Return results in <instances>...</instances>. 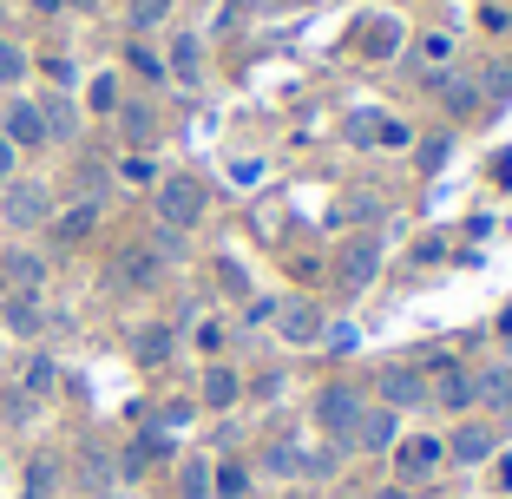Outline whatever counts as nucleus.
<instances>
[{"label":"nucleus","mask_w":512,"mask_h":499,"mask_svg":"<svg viewBox=\"0 0 512 499\" xmlns=\"http://www.w3.org/2000/svg\"><path fill=\"white\" fill-rule=\"evenodd\" d=\"M0 224L7 230H40L53 224V204H46V184H0Z\"/></svg>","instance_id":"nucleus-1"},{"label":"nucleus","mask_w":512,"mask_h":499,"mask_svg":"<svg viewBox=\"0 0 512 499\" xmlns=\"http://www.w3.org/2000/svg\"><path fill=\"white\" fill-rule=\"evenodd\" d=\"M158 217H165V230H191L197 217H204V184L197 178H165L158 184Z\"/></svg>","instance_id":"nucleus-2"},{"label":"nucleus","mask_w":512,"mask_h":499,"mask_svg":"<svg viewBox=\"0 0 512 499\" xmlns=\"http://www.w3.org/2000/svg\"><path fill=\"white\" fill-rule=\"evenodd\" d=\"M322 427H329L335 440H355V427H362V401L348 388H329L322 394Z\"/></svg>","instance_id":"nucleus-3"},{"label":"nucleus","mask_w":512,"mask_h":499,"mask_svg":"<svg viewBox=\"0 0 512 499\" xmlns=\"http://www.w3.org/2000/svg\"><path fill=\"white\" fill-rule=\"evenodd\" d=\"M0 132L14 138L20 152H33V145H46V125H40V99H14V106H7V125H0Z\"/></svg>","instance_id":"nucleus-4"},{"label":"nucleus","mask_w":512,"mask_h":499,"mask_svg":"<svg viewBox=\"0 0 512 499\" xmlns=\"http://www.w3.org/2000/svg\"><path fill=\"white\" fill-rule=\"evenodd\" d=\"M40 125H46V145H73L79 138V112L66 92H53V99H40Z\"/></svg>","instance_id":"nucleus-5"},{"label":"nucleus","mask_w":512,"mask_h":499,"mask_svg":"<svg viewBox=\"0 0 512 499\" xmlns=\"http://www.w3.org/2000/svg\"><path fill=\"white\" fill-rule=\"evenodd\" d=\"M0 276H7V289H33V296H40L46 257H33V250H7V257H0Z\"/></svg>","instance_id":"nucleus-6"},{"label":"nucleus","mask_w":512,"mask_h":499,"mask_svg":"<svg viewBox=\"0 0 512 499\" xmlns=\"http://www.w3.org/2000/svg\"><path fill=\"white\" fill-rule=\"evenodd\" d=\"M381 394H388V408H421L427 381H421V368H388V375H381Z\"/></svg>","instance_id":"nucleus-7"},{"label":"nucleus","mask_w":512,"mask_h":499,"mask_svg":"<svg viewBox=\"0 0 512 499\" xmlns=\"http://www.w3.org/2000/svg\"><path fill=\"white\" fill-rule=\"evenodd\" d=\"M447 454L460 460V467H486V460H493V434H486V427H460V434L447 440Z\"/></svg>","instance_id":"nucleus-8"},{"label":"nucleus","mask_w":512,"mask_h":499,"mask_svg":"<svg viewBox=\"0 0 512 499\" xmlns=\"http://www.w3.org/2000/svg\"><path fill=\"white\" fill-rule=\"evenodd\" d=\"M40 296H33V289H14V296H7V329L14 335H40Z\"/></svg>","instance_id":"nucleus-9"},{"label":"nucleus","mask_w":512,"mask_h":499,"mask_svg":"<svg viewBox=\"0 0 512 499\" xmlns=\"http://www.w3.org/2000/svg\"><path fill=\"white\" fill-rule=\"evenodd\" d=\"M440 454H447L440 440H407V447H401V473H414V480H421V473L440 467Z\"/></svg>","instance_id":"nucleus-10"},{"label":"nucleus","mask_w":512,"mask_h":499,"mask_svg":"<svg viewBox=\"0 0 512 499\" xmlns=\"http://www.w3.org/2000/svg\"><path fill=\"white\" fill-rule=\"evenodd\" d=\"M375 263H381L375 243H355V250H348V263H342V283H348V289H362L368 276H375Z\"/></svg>","instance_id":"nucleus-11"},{"label":"nucleus","mask_w":512,"mask_h":499,"mask_svg":"<svg viewBox=\"0 0 512 499\" xmlns=\"http://www.w3.org/2000/svg\"><path fill=\"white\" fill-rule=\"evenodd\" d=\"M434 394L447 401V408H473V401H480V388H473V375H460V368H447Z\"/></svg>","instance_id":"nucleus-12"},{"label":"nucleus","mask_w":512,"mask_h":499,"mask_svg":"<svg viewBox=\"0 0 512 499\" xmlns=\"http://www.w3.org/2000/svg\"><path fill=\"white\" fill-rule=\"evenodd\" d=\"M283 335H289V342H316V335H322L316 309H309V303H289L283 309Z\"/></svg>","instance_id":"nucleus-13"},{"label":"nucleus","mask_w":512,"mask_h":499,"mask_svg":"<svg viewBox=\"0 0 512 499\" xmlns=\"http://www.w3.org/2000/svg\"><path fill=\"white\" fill-rule=\"evenodd\" d=\"M473 388H480V401H493L499 414L512 408V368H486V375L473 381Z\"/></svg>","instance_id":"nucleus-14"},{"label":"nucleus","mask_w":512,"mask_h":499,"mask_svg":"<svg viewBox=\"0 0 512 499\" xmlns=\"http://www.w3.org/2000/svg\"><path fill=\"white\" fill-rule=\"evenodd\" d=\"M92 224H99V204H73V211H66L60 224H53V237H66V243H73V237H86Z\"/></svg>","instance_id":"nucleus-15"},{"label":"nucleus","mask_w":512,"mask_h":499,"mask_svg":"<svg viewBox=\"0 0 512 499\" xmlns=\"http://www.w3.org/2000/svg\"><path fill=\"white\" fill-rule=\"evenodd\" d=\"M60 493V467L53 460H33V473H27V499H53Z\"/></svg>","instance_id":"nucleus-16"},{"label":"nucleus","mask_w":512,"mask_h":499,"mask_svg":"<svg viewBox=\"0 0 512 499\" xmlns=\"http://www.w3.org/2000/svg\"><path fill=\"white\" fill-rule=\"evenodd\" d=\"M355 440H362V447H388V440H394V414H362Z\"/></svg>","instance_id":"nucleus-17"},{"label":"nucleus","mask_w":512,"mask_h":499,"mask_svg":"<svg viewBox=\"0 0 512 499\" xmlns=\"http://www.w3.org/2000/svg\"><path fill=\"white\" fill-rule=\"evenodd\" d=\"M20 79H27V53L14 40H0V86H20Z\"/></svg>","instance_id":"nucleus-18"},{"label":"nucleus","mask_w":512,"mask_h":499,"mask_svg":"<svg viewBox=\"0 0 512 499\" xmlns=\"http://www.w3.org/2000/svg\"><path fill=\"white\" fill-rule=\"evenodd\" d=\"M440 99H447L453 112H473V106H480V92H473V79H440Z\"/></svg>","instance_id":"nucleus-19"},{"label":"nucleus","mask_w":512,"mask_h":499,"mask_svg":"<svg viewBox=\"0 0 512 499\" xmlns=\"http://www.w3.org/2000/svg\"><path fill=\"white\" fill-rule=\"evenodd\" d=\"M171 355V335L165 329H138V362H165Z\"/></svg>","instance_id":"nucleus-20"},{"label":"nucleus","mask_w":512,"mask_h":499,"mask_svg":"<svg viewBox=\"0 0 512 499\" xmlns=\"http://www.w3.org/2000/svg\"><path fill=\"white\" fill-rule=\"evenodd\" d=\"M0 408H7V421H33V408H40V401H33L27 388H7V394H0Z\"/></svg>","instance_id":"nucleus-21"},{"label":"nucleus","mask_w":512,"mask_h":499,"mask_svg":"<svg viewBox=\"0 0 512 499\" xmlns=\"http://www.w3.org/2000/svg\"><path fill=\"white\" fill-rule=\"evenodd\" d=\"M230 394H237V381H230V368H211V381H204V401H211V408H224Z\"/></svg>","instance_id":"nucleus-22"},{"label":"nucleus","mask_w":512,"mask_h":499,"mask_svg":"<svg viewBox=\"0 0 512 499\" xmlns=\"http://www.w3.org/2000/svg\"><path fill=\"white\" fill-rule=\"evenodd\" d=\"M92 106H99V112H119V79H112V73L92 79Z\"/></svg>","instance_id":"nucleus-23"},{"label":"nucleus","mask_w":512,"mask_h":499,"mask_svg":"<svg viewBox=\"0 0 512 499\" xmlns=\"http://www.w3.org/2000/svg\"><path fill=\"white\" fill-rule=\"evenodd\" d=\"M53 381H60V375H53V362H33L27 368V394H33V401H40V394H53Z\"/></svg>","instance_id":"nucleus-24"},{"label":"nucleus","mask_w":512,"mask_h":499,"mask_svg":"<svg viewBox=\"0 0 512 499\" xmlns=\"http://www.w3.org/2000/svg\"><path fill=\"white\" fill-rule=\"evenodd\" d=\"M171 73H184V79L197 73V40H178V46H171Z\"/></svg>","instance_id":"nucleus-25"},{"label":"nucleus","mask_w":512,"mask_h":499,"mask_svg":"<svg viewBox=\"0 0 512 499\" xmlns=\"http://www.w3.org/2000/svg\"><path fill=\"white\" fill-rule=\"evenodd\" d=\"M165 7H171V0H132V20H138V27H158Z\"/></svg>","instance_id":"nucleus-26"},{"label":"nucleus","mask_w":512,"mask_h":499,"mask_svg":"<svg viewBox=\"0 0 512 499\" xmlns=\"http://www.w3.org/2000/svg\"><path fill=\"white\" fill-rule=\"evenodd\" d=\"M14 171H20V145L0 132V184H14Z\"/></svg>","instance_id":"nucleus-27"},{"label":"nucleus","mask_w":512,"mask_h":499,"mask_svg":"<svg viewBox=\"0 0 512 499\" xmlns=\"http://www.w3.org/2000/svg\"><path fill=\"white\" fill-rule=\"evenodd\" d=\"M375 132H381V119H375V112H355V119H348V138H355V145H368Z\"/></svg>","instance_id":"nucleus-28"},{"label":"nucleus","mask_w":512,"mask_h":499,"mask_svg":"<svg viewBox=\"0 0 512 499\" xmlns=\"http://www.w3.org/2000/svg\"><path fill=\"white\" fill-rule=\"evenodd\" d=\"M447 53H453V40H447V33H427V40H421V60H427V66H440Z\"/></svg>","instance_id":"nucleus-29"},{"label":"nucleus","mask_w":512,"mask_h":499,"mask_svg":"<svg viewBox=\"0 0 512 499\" xmlns=\"http://www.w3.org/2000/svg\"><path fill=\"white\" fill-rule=\"evenodd\" d=\"M125 132L145 145V138H151V112H145V106H125Z\"/></svg>","instance_id":"nucleus-30"},{"label":"nucleus","mask_w":512,"mask_h":499,"mask_svg":"<svg viewBox=\"0 0 512 499\" xmlns=\"http://www.w3.org/2000/svg\"><path fill=\"white\" fill-rule=\"evenodd\" d=\"M204 493H211V473H204V467H184V499H204Z\"/></svg>","instance_id":"nucleus-31"},{"label":"nucleus","mask_w":512,"mask_h":499,"mask_svg":"<svg viewBox=\"0 0 512 499\" xmlns=\"http://www.w3.org/2000/svg\"><path fill=\"white\" fill-rule=\"evenodd\" d=\"M33 7H40V14H60V7H66V0H33Z\"/></svg>","instance_id":"nucleus-32"},{"label":"nucleus","mask_w":512,"mask_h":499,"mask_svg":"<svg viewBox=\"0 0 512 499\" xmlns=\"http://www.w3.org/2000/svg\"><path fill=\"white\" fill-rule=\"evenodd\" d=\"M381 499H407V493H381Z\"/></svg>","instance_id":"nucleus-33"},{"label":"nucleus","mask_w":512,"mask_h":499,"mask_svg":"<svg viewBox=\"0 0 512 499\" xmlns=\"http://www.w3.org/2000/svg\"><path fill=\"white\" fill-rule=\"evenodd\" d=\"M506 427H512V408H506Z\"/></svg>","instance_id":"nucleus-34"}]
</instances>
